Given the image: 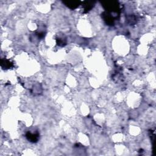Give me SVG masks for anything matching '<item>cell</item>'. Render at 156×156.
<instances>
[{
  "instance_id": "7",
  "label": "cell",
  "mask_w": 156,
  "mask_h": 156,
  "mask_svg": "<svg viewBox=\"0 0 156 156\" xmlns=\"http://www.w3.org/2000/svg\"><path fill=\"white\" fill-rule=\"evenodd\" d=\"M56 43L59 46H64L66 44V40L63 37H58L56 38Z\"/></svg>"
},
{
  "instance_id": "6",
  "label": "cell",
  "mask_w": 156,
  "mask_h": 156,
  "mask_svg": "<svg viewBox=\"0 0 156 156\" xmlns=\"http://www.w3.org/2000/svg\"><path fill=\"white\" fill-rule=\"evenodd\" d=\"M1 66L2 69H7L10 68L13 66V63L10 60H6L5 58H4V59H1Z\"/></svg>"
},
{
  "instance_id": "2",
  "label": "cell",
  "mask_w": 156,
  "mask_h": 156,
  "mask_svg": "<svg viewBox=\"0 0 156 156\" xmlns=\"http://www.w3.org/2000/svg\"><path fill=\"white\" fill-rule=\"evenodd\" d=\"M119 16V15L108 13L105 11L102 13V17L104 19V21L107 24L110 26L114 25L115 21L118 18Z\"/></svg>"
},
{
  "instance_id": "5",
  "label": "cell",
  "mask_w": 156,
  "mask_h": 156,
  "mask_svg": "<svg viewBox=\"0 0 156 156\" xmlns=\"http://www.w3.org/2000/svg\"><path fill=\"white\" fill-rule=\"evenodd\" d=\"M95 1H85L82 2V7L83 8V13H87L93 8Z\"/></svg>"
},
{
  "instance_id": "3",
  "label": "cell",
  "mask_w": 156,
  "mask_h": 156,
  "mask_svg": "<svg viewBox=\"0 0 156 156\" xmlns=\"http://www.w3.org/2000/svg\"><path fill=\"white\" fill-rule=\"evenodd\" d=\"M63 3L68 8L74 10L77 9L81 3V1L77 0H68V1H64Z\"/></svg>"
},
{
  "instance_id": "4",
  "label": "cell",
  "mask_w": 156,
  "mask_h": 156,
  "mask_svg": "<svg viewBox=\"0 0 156 156\" xmlns=\"http://www.w3.org/2000/svg\"><path fill=\"white\" fill-rule=\"evenodd\" d=\"M26 137L30 142L36 143L39 139V133L38 132H35L32 133L30 131H28L26 134Z\"/></svg>"
},
{
  "instance_id": "1",
  "label": "cell",
  "mask_w": 156,
  "mask_h": 156,
  "mask_svg": "<svg viewBox=\"0 0 156 156\" xmlns=\"http://www.w3.org/2000/svg\"><path fill=\"white\" fill-rule=\"evenodd\" d=\"M102 6L104 7L105 11L108 13H114L119 15L120 8L119 4L118 1H105L102 2Z\"/></svg>"
}]
</instances>
